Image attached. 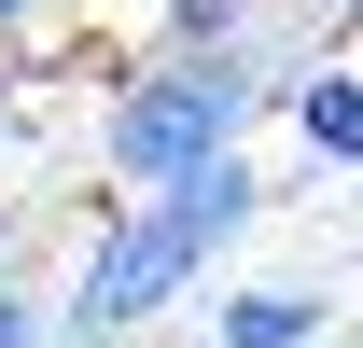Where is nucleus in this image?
<instances>
[{
  "label": "nucleus",
  "instance_id": "7ed1b4c3",
  "mask_svg": "<svg viewBox=\"0 0 363 348\" xmlns=\"http://www.w3.org/2000/svg\"><path fill=\"white\" fill-rule=\"evenodd\" d=\"M140 56H224L279 98V70L321 56V28H308V0H140Z\"/></svg>",
  "mask_w": 363,
  "mask_h": 348
},
{
  "label": "nucleus",
  "instance_id": "f03ea898",
  "mask_svg": "<svg viewBox=\"0 0 363 348\" xmlns=\"http://www.w3.org/2000/svg\"><path fill=\"white\" fill-rule=\"evenodd\" d=\"M266 139V84L224 70V56H112L98 70V112H84V168L98 195H168V181H210Z\"/></svg>",
  "mask_w": 363,
  "mask_h": 348
},
{
  "label": "nucleus",
  "instance_id": "6e6552de",
  "mask_svg": "<svg viewBox=\"0 0 363 348\" xmlns=\"http://www.w3.org/2000/svg\"><path fill=\"white\" fill-rule=\"evenodd\" d=\"M0 348H56V320H43V293H0Z\"/></svg>",
  "mask_w": 363,
  "mask_h": 348
},
{
  "label": "nucleus",
  "instance_id": "1a4fd4ad",
  "mask_svg": "<svg viewBox=\"0 0 363 348\" xmlns=\"http://www.w3.org/2000/svg\"><path fill=\"white\" fill-rule=\"evenodd\" d=\"M43 28H56V0H0V56H28Z\"/></svg>",
  "mask_w": 363,
  "mask_h": 348
},
{
  "label": "nucleus",
  "instance_id": "39448f33",
  "mask_svg": "<svg viewBox=\"0 0 363 348\" xmlns=\"http://www.w3.org/2000/svg\"><path fill=\"white\" fill-rule=\"evenodd\" d=\"M321 335H335L321 279H224L210 293V348H321Z\"/></svg>",
  "mask_w": 363,
  "mask_h": 348
},
{
  "label": "nucleus",
  "instance_id": "f257e3e1",
  "mask_svg": "<svg viewBox=\"0 0 363 348\" xmlns=\"http://www.w3.org/2000/svg\"><path fill=\"white\" fill-rule=\"evenodd\" d=\"M266 209H279L266 153H238V168H210V181H168V195H98L84 237H70V265L43 279L56 348H140L168 306L224 293V265L252 251Z\"/></svg>",
  "mask_w": 363,
  "mask_h": 348
},
{
  "label": "nucleus",
  "instance_id": "423d86ee",
  "mask_svg": "<svg viewBox=\"0 0 363 348\" xmlns=\"http://www.w3.org/2000/svg\"><path fill=\"white\" fill-rule=\"evenodd\" d=\"M56 209H14V195H0V293H43V279H56Z\"/></svg>",
  "mask_w": 363,
  "mask_h": 348
},
{
  "label": "nucleus",
  "instance_id": "0eeeda50",
  "mask_svg": "<svg viewBox=\"0 0 363 348\" xmlns=\"http://www.w3.org/2000/svg\"><path fill=\"white\" fill-rule=\"evenodd\" d=\"M43 139V84H28V56H0V168Z\"/></svg>",
  "mask_w": 363,
  "mask_h": 348
},
{
  "label": "nucleus",
  "instance_id": "20e7f679",
  "mask_svg": "<svg viewBox=\"0 0 363 348\" xmlns=\"http://www.w3.org/2000/svg\"><path fill=\"white\" fill-rule=\"evenodd\" d=\"M266 126L294 139V168H321V181H363V56H294L279 70V98H266Z\"/></svg>",
  "mask_w": 363,
  "mask_h": 348
},
{
  "label": "nucleus",
  "instance_id": "9d476101",
  "mask_svg": "<svg viewBox=\"0 0 363 348\" xmlns=\"http://www.w3.org/2000/svg\"><path fill=\"white\" fill-rule=\"evenodd\" d=\"M308 28H321L335 56H350V42H363V0H308Z\"/></svg>",
  "mask_w": 363,
  "mask_h": 348
}]
</instances>
